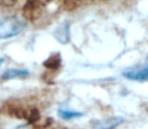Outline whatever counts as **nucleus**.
<instances>
[{"instance_id": "1", "label": "nucleus", "mask_w": 148, "mask_h": 129, "mask_svg": "<svg viewBox=\"0 0 148 129\" xmlns=\"http://www.w3.org/2000/svg\"><path fill=\"white\" fill-rule=\"evenodd\" d=\"M25 27V23L17 17H10L0 21V39H7L18 35Z\"/></svg>"}, {"instance_id": "2", "label": "nucleus", "mask_w": 148, "mask_h": 129, "mask_svg": "<svg viewBox=\"0 0 148 129\" xmlns=\"http://www.w3.org/2000/svg\"><path fill=\"white\" fill-rule=\"evenodd\" d=\"M124 76L130 80L136 81H146L148 80V68L141 67V68H131L125 71Z\"/></svg>"}, {"instance_id": "3", "label": "nucleus", "mask_w": 148, "mask_h": 129, "mask_svg": "<svg viewBox=\"0 0 148 129\" xmlns=\"http://www.w3.org/2000/svg\"><path fill=\"white\" fill-rule=\"evenodd\" d=\"M28 74L26 70L22 69H8L5 71L2 75L3 79H13V78H19V77H25Z\"/></svg>"}, {"instance_id": "4", "label": "nucleus", "mask_w": 148, "mask_h": 129, "mask_svg": "<svg viewBox=\"0 0 148 129\" xmlns=\"http://www.w3.org/2000/svg\"><path fill=\"white\" fill-rule=\"evenodd\" d=\"M123 121V118L121 117H113L109 118V119H106L105 121H102L99 124V129H113L116 126L119 125L121 122Z\"/></svg>"}, {"instance_id": "5", "label": "nucleus", "mask_w": 148, "mask_h": 129, "mask_svg": "<svg viewBox=\"0 0 148 129\" xmlns=\"http://www.w3.org/2000/svg\"><path fill=\"white\" fill-rule=\"evenodd\" d=\"M82 115V113L79 112H74V111H68V110H60V116L64 119H73V118L80 117Z\"/></svg>"}, {"instance_id": "6", "label": "nucleus", "mask_w": 148, "mask_h": 129, "mask_svg": "<svg viewBox=\"0 0 148 129\" xmlns=\"http://www.w3.org/2000/svg\"><path fill=\"white\" fill-rule=\"evenodd\" d=\"M146 67L148 68V59H147V62H146Z\"/></svg>"}]
</instances>
